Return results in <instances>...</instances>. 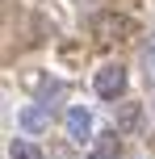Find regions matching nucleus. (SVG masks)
Listing matches in <instances>:
<instances>
[{"label": "nucleus", "mask_w": 155, "mask_h": 159, "mask_svg": "<svg viewBox=\"0 0 155 159\" xmlns=\"http://www.w3.org/2000/svg\"><path fill=\"white\" fill-rule=\"evenodd\" d=\"M8 159H42V147H38V143H25V138H17V143H8Z\"/></svg>", "instance_id": "obj_7"}, {"label": "nucleus", "mask_w": 155, "mask_h": 159, "mask_svg": "<svg viewBox=\"0 0 155 159\" xmlns=\"http://www.w3.org/2000/svg\"><path fill=\"white\" fill-rule=\"evenodd\" d=\"M126 92V67L122 63H105L97 71V96L101 101H117Z\"/></svg>", "instance_id": "obj_1"}, {"label": "nucleus", "mask_w": 155, "mask_h": 159, "mask_svg": "<svg viewBox=\"0 0 155 159\" xmlns=\"http://www.w3.org/2000/svg\"><path fill=\"white\" fill-rule=\"evenodd\" d=\"M143 121H147V113H143L139 101H117V113H113L117 134H143Z\"/></svg>", "instance_id": "obj_3"}, {"label": "nucleus", "mask_w": 155, "mask_h": 159, "mask_svg": "<svg viewBox=\"0 0 155 159\" xmlns=\"http://www.w3.org/2000/svg\"><path fill=\"white\" fill-rule=\"evenodd\" d=\"M88 159H122V143H117V134H101L97 143H92Z\"/></svg>", "instance_id": "obj_6"}, {"label": "nucleus", "mask_w": 155, "mask_h": 159, "mask_svg": "<svg viewBox=\"0 0 155 159\" xmlns=\"http://www.w3.org/2000/svg\"><path fill=\"white\" fill-rule=\"evenodd\" d=\"M143 75L155 84V34H151V42L143 46Z\"/></svg>", "instance_id": "obj_8"}, {"label": "nucleus", "mask_w": 155, "mask_h": 159, "mask_svg": "<svg viewBox=\"0 0 155 159\" xmlns=\"http://www.w3.org/2000/svg\"><path fill=\"white\" fill-rule=\"evenodd\" d=\"M17 126L25 130V134H42V130L50 126V109L42 101H34V105H25L21 113H17Z\"/></svg>", "instance_id": "obj_5"}, {"label": "nucleus", "mask_w": 155, "mask_h": 159, "mask_svg": "<svg viewBox=\"0 0 155 159\" xmlns=\"http://www.w3.org/2000/svg\"><path fill=\"white\" fill-rule=\"evenodd\" d=\"M92 30H97L105 42H126V38L134 34V21L122 17V13H101L97 21H92Z\"/></svg>", "instance_id": "obj_2"}, {"label": "nucleus", "mask_w": 155, "mask_h": 159, "mask_svg": "<svg viewBox=\"0 0 155 159\" xmlns=\"http://www.w3.org/2000/svg\"><path fill=\"white\" fill-rule=\"evenodd\" d=\"M63 126H67V138H71V143H88L92 138V113L84 109V105H75V109H67Z\"/></svg>", "instance_id": "obj_4"}]
</instances>
